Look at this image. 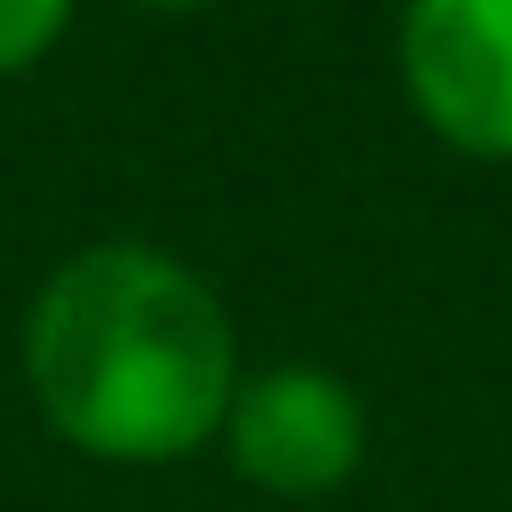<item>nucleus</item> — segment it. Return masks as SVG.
<instances>
[{
	"mask_svg": "<svg viewBox=\"0 0 512 512\" xmlns=\"http://www.w3.org/2000/svg\"><path fill=\"white\" fill-rule=\"evenodd\" d=\"M24 376L80 456L176 464L224 432L240 344L224 296L144 240H96L48 272L24 312Z\"/></svg>",
	"mask_w": 512,
	"mask_h": 512,
	"instance_id": "obj_1",
	"label": "nucleus"
},
{
	"mask_svg": "<svg viewBox=\"0 0 512 512\" xmlns=\"http://www.w3.org/2000/svg\"><path fill=\"white\" fill-rule=\"evenodd\" d=\"M72 24V0H0V80L40 64Z\"/></svg>",
	"mask_w": 512,
	"mask_h": 512,
	"instance_id": "obj_4",
	"label": "nucleus"
},
{
	"mask_svg": "<svg viewBox=\"0 0 512 512\" xmlns=\"http://www.w3.org/2000/svg\"><path fill=\"white\" fill-rule=\"evenodd\" d=\"M224 456L264 496H328L368 456V408L360 392L320 360H272L232 384L224 408Z\"/></svg>",
	"mask_w": 512,
	"mask_h": 512,
	"instance_id": "obj_2",
	"label": "nucleus"
},
{
	"mask_svg": "<svg viewBox=\"0 0 512 512\" xmlns=\"http://www.w3.org/2000/svg\"><path fill=\"white\" fill-rule=\"evenodd\" d=\"M136 8H160V16H184V8H216V0H136Z\"/></svg>",
	"mask_w": 512,
	"mask_h": 512,
	"instance_id": "obj_5",
	"label": "nucleus"
},
{
	"mask_svg": "<svg viewBox=\"0 0 512 512\" xmlns=\"http://www.w3.org/2000/svg\"><path fill=\"white\" fill-rule=\"evenodd\" d=\"M400 88L464 160H512V0H408Z\"/></svg>",
	"mask_w": 512,
	"mask_h": 512,
	"instance_id": "obj_3",
	"label": "nucleus"
}]
</instances>
